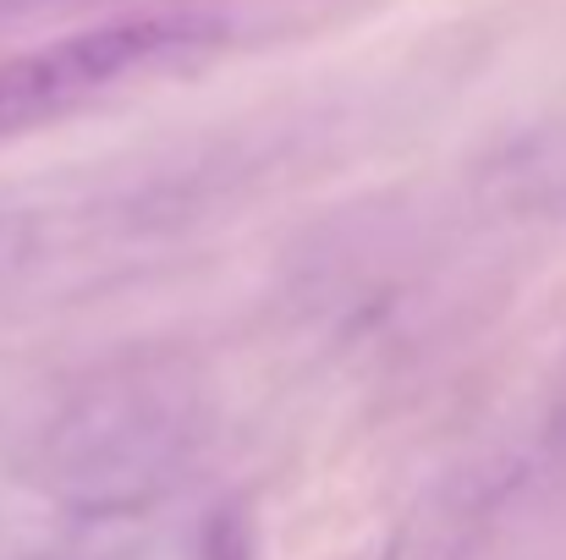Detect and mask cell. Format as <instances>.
Returning a JSON list of instances; mask_svg holds the SVG:
<instances>
[{
    "instance_id": "obj_1",
    "label": "cell",
    "mask_w": 566,
    "mask_h": 560,
    "mask_svg": "<svg viewBox=\"0 0 566 560\" xmlns=\"http://www.w3.org/2000/svg\"><path fill=\"white\" fill-rule=\"evenodd\" d=\"M203 445V395L171 363L99 373L39 434V484L88 517L160 500Z\"/></svg>"
},
{
    "instance_id": "obj_5",
    "label": "cell",
    "mask_w": 566,
    "mask_h": 560,
    "mask_svg": "<svg viewBox=\"0 0 566 560\" xmlns=\"http://www.w3.org/2000/svg\"><path fill=\"white\" fill-rule=\"evenodd\" d=\"M203 560H253V528L242 511H214L203 522Z\"/></svg>"
},
{
    "instance_id": "obj_2",
    "label": "cell",
    "mask_w": 566,
    "mask_h": 560,
    "mask_svg": "<svg viewBox=\"0 0 566 560\" xmlns=\"http://www.w3.org/2000/svg\"><path fill=\"white\" fill-rule=\"evenodd\" d=\"M226 39H231V22L220 11L177 6V11L116 17V22L66 33L55 44H39L28 55H11L0 61V138L61 121L133 77L220 50Z\"/></svg>"
},
{
    "instance_id": "obj_4",
    "label": "cell",
    "mask_w": 566,
    "mask_h": 560,
    "mask_svg": "<svg viewBox=\"0 0 566 560\" xmlns=\"http://www.w3.org/2000/svg\"><path fill=\"white\" fill-rule=\"evenodd\" d=\"M50 247V209H0V281L39 264Z\"/></svg>"
},
{
    "instance_id": "obj_3",
    "label": "cell",
    "mask_w": 566,
    "mask_h": 560,
    "mask_svg": "<svg viewBox=\"0 0 566 560\" xmlns=\"http://www.w3.org/2000/svg\"><path fill=\"white\" fill-rule=\"evenodd\" d=\"M479 517H484V489L457 478L412 506V517L396 528L379 560H468Z\"/></svg>"
}]
</instances>
